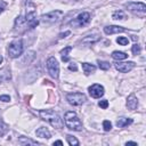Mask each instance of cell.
Returning <instances> with one entry per match:
<instances>
[{
  "mask_svg": "<svg viewBox=\"0 0 146 146\" xmlns=\"http://www.w3.org/2000/svg\"><path fill=\"white\" fill-rule=\"evenodd\" d=\"M39 115L42 120L49 122L54 128L56 129H60L63 128L64 123H63V120L62 117L59 116L58 113H56L55 111H51V110H41L39 112Z\"/></svg>",
  "mask_w": 146,
  "mask_h": 146,
  "instance_id": "obj_1",
  "label": "cell"
},
{
  "mask_svg": "<svg viewBox=\"0 0 146 146\" xmlns=\"http://www.w3.org/2000/svg\"><path fill=\"white\" fill-rule=\"evenodd\" d=\"M64 121H65V125L70 130H73V131L82 130V122L80 121V119L75 112H72V111L66 112L65 116H64Z\"/></svg>",
  "mask_w": 146,
  "mask_h": 146,
  "instance_id": "obj_2",
  "label": "cell"
},
{
  "mask_svg": "<svg viewBox=\"0 0 146 146\" xmlns=\"http://www.w3.org/2000/svg\"><path fill=\"white\" fill-rule=\"evenodd\" d=\"M23 52V41L21 39L18 40H14L9 43V47H8V54H9V57L11 58H17L22 55Z\"/></svg>",
  "mask_w": 146,
  "mask_h": 146,
  "instance_id": "obj_3",
  "label": "cell"
},
{
  "mask_svg": "<svg viewBox=\"0 0 146 146\" xmlns=\"http://www.w3.org/2000/svg\"><path fill=\"white\" fill-rule=\"evenodd\" d=\"M47 68H48V73L50 74L51 78L57 79L59 75V65L58 62L55 57H49L47 59Z\"/></svg>",
  "mask_w": 146,
  "mask_h": 146,
  "instance_id": "obj_4",
  "label": "cell"
},
{
  "mask_svg": "<svg viewBox=\"0 0 146 146\" xmlns=\"http://www.w3.org/2000/svg\"><path fill=\"white\" fill-rule=\"evenodd\" d=\"M66 99H67V102H68L71 105H73V106H80V105H82V104L87 100L84 94H81V92L67 94Z\"/></svg>",
  "mask_w": 146,
  "mask_h": 146,
  "instance_id": "obj_5",
  "label": "cell"
},
{
  "mask_svg": "<svg viewBox=\"0 0 146 146\" xmlns=\"http://www.w3.org/2000/svg\"><path fill=\"white\" fill-rule=\"evenodd\" d=\"M25 21L27 23V26L30 29H34L36 27V25L39 24V21L36 18V11L34 9V6H32L31 9H26V16H25Z\"/></svg>",
  "mask_w": 146,
  "mask_h": 146,
  "instance_id": "obj_6",
  "label": "cell"
},
{
  "mask_svg": "<svg viewBox=\"0 0 146 146\" xmlns=\"http://www.w3.org/2000/svg\"><path fill=\"white\" fill-rule=\"evenodd\" d=\"M63 15V11L62 10H54V11H50L48 14H44L41 16V21L44 22V23H49V24H52V23H56L57 21H59V18L62 17Z\"/></svg>",
  "mask_w": 146,
  "mask_h": 146,
  "instance_id": "obj_7",
  "label": "cell"
},
{
  "mask_svg": "<svg viewBox=\"0 0 146 146\" xmlns=\"http://www.w3.org/2000/svg\"><path fill=\"white\" fill-rule=\"evenodd\" d=\"M90 22V14L89 13H81L76 16L74 21L71 22L72 26H84Z\"/></svg>",
  "mask_w": 146,
  "mask_h": 146,
  "instance_id": "obj_8",
  "label": "cell"
},
{
  "mask_svg": "<svg viewBox=\"0 0 146 146\" xmlns=\"http://www.w3.org/2000/svg\"><path fill=\"white\" fill-rule=\"evenodd\" d=\"M125 7L130 10V11H132V13H135V14H137V13H140V14H145L146 13V6H145V3H143V2H128V3H125Z\"/></svg>",
  "mask_w": 146,
  "mask_h": 146,
  "instance_id": "obj_9",
  "label": "cell"
},
{
  "mask_svg": "<svg viewBox=\"0 0 146 146\" xmlns=\"http://www.w3.org/2000/svg\"><path fill=\"white\" fill-rule=\"evenodd\" d=\"M89 94L92 98H100L104 95V87L98 84V83H94L92 86L89 87Z\"/></svg>",
  "mask_w": 146,
  "mask_h": 146,
  "instance_id": "obj_10",
  "label": "cell"
},
{
  "mask_svg": "<svg viewBox=\"0 0 146 146\" xmlns=\"http://www.w3.org/2000/svg\"><path fill=\"white\" fill-rule=\"evenodd\" d=\"M115 68L119 71V72H122V73H128L130 72L133 67H135V63L133 62H116L115 63Z\"/></svg>",
  "mask_w": 146,
  "mask_h": 146,
  "instance_id": "obj_11",
  "label": "cell"
},
{
  "mask_svg": "<svg viewBox=\"0 0 146 146\" xmlns=\"http://www.w3.org/2000/svg\"><path fill=\"white\" fill-rule=\"evenodd\" d=\"M27 29V23L23 16H18L15 21V30L18 32H24Z\"/></svg>",
  "mask_w": 146,
  "mask_h": 146,
  "instance_id": "obj_12",
  "label": "cell"
},
{
  "mask_svg": "<svg viewBox=\"0 0 146 146\" xmlns=\"http://www.w3.org/2000/svg\"><path fill=\"white\" fill-rule=\"evenodd\" d=\"M125 30L121 26H116V25H110V26H105L104 27V32L106 34H115V33H121L124 32Z\"/></svg>",
  "mask_w": 146,
  "mask_h": 146,
  "instance_id": "obj_13",
  "label": "cell"
},
{
  "mask_svg": "<svg viewBox=\"0 0 146 146\" xmlns=\"http://www.w3.org/2000/svg\"><path fill=\"white\" fill-rule=\"evenodd\" d=\"M137 106H138V100H137L136 96H135L133 94H131V95L128 97V99H127V107H128L129 110L133 111V110L137 108Z\"/></svg>",
  "mask_w": 146,
  "mask_h": 146,
  "instance_id": "obj_14",
  "label": "cell"
},
{
  "mask_svg": "<svg viewBox=\"0 0 146 146\" xmlns=\"http://www.w3.org/2000/svg\"><path fill=\"white\" fill-rule=\"evenodd\" d=\"M98 40H99V36H98V35H88V36H86L84 39H82L81 43H83V44H86V46H90V44L97 42Z\"/></svg>",
  "mask_w": 146,
  "mask_h": 146,
  "instance_id": "obj_15",
  "label": "cell"
},
{
  "mask_svg": "<svg viewBox=\"0 0 146 146\" xmlns=\"http://www.w3.org/2000/svg\"><path fill=\"white\" fill-rule=\"evenodd\" d=\"M35 133H36V136L40 137V138H46V139H49V138H50V132H49V130H48L47 128H44V127L39 128Z\"/></svg>",
  "mask_w": 146,
  "mask_h": 146,
  "instance_id": "obj_16",
  "label": "cell"
},
{
  "mask_svg": "<svg viewBox=\"0 0 146 146\" xmlns=\"http://www.w3.org/2000/svg\"><path fill=\"white\" fill-rule=\"evenodd\" d=\"M131 123H132V119L130 117H119V120L116 121V125L119 128H124Z\"/></svg>",
  "mask_w": 146,
  "mask_h": 146,
  "instance_id": "obj_17",
  "label": "cell"
},
{
  "mask_svg": "<svg viewBox=\"0 0 146 146\" xmlns=\"http://www.w3.org/2000/svg\"><path fill=\"white\" fill-rule=\"evenodd\" d=\"M82 70L86 75H89L90 73H94L96 71V66L89 63H82Z\"/></svg>",
  "mask_w": 146,
  "mask_h": 146,
  "instance_id": "obj_18",
  "label": "cell"
},
{
  "mask_svg": "<svg viewBox=\"0 0 146 146\" xmlns=\"http://www.w3.org/2000/svg\"><path fill=\"white\" fill-rule=\"evenodd\" d=\"M18 143L22 144V145H39V143L36 140H32L27 137H24V136H21L18 138Z\"/></svg>",
  "mask_w": 146,
  "mask_h": 146,
  "instance_id": "obj_19",
  "label": "cell"
},
{
  "mask_svg": "<svg viewBox=\"0 0 146 146\" xmlns=\"http://www.w3.org/2000/svg\"><path fill=\"white\" fill-rule=\"evenodd\" d=\"M72 50V47L71 46H67V47H65L64 49H62L60 50V55H62V60L64 62V63H66V62H68L70 60V57H68V52Z\"/></svg>",
  "mask_w": 146,
  "mask_h": 146,
  "instance_id": "obj_20",
  "label": "cell"
},
{
  "mask_svg": "<svg viewBox=\"0 0 146 146\" xmlns=\"http://www.w3.org/2000/svg\"><path fill=\"white\" fill-rule=\"evenodd\" d=\"M112 57L115 59V60H122V59H125L128 57V55L123 51H113L112 52Z\"/></svg>",
  "mask_w": 146,
  "mask_h": 146,
  "instance_id": "obj_21",
  "label": "cell"
},
{
  "mask_svg": "<svg viewBox=\"0 0 146 146\" xmlns=\"http://www.w3.org/2000/svg\"><path fill=\"white\" fill-rule=\"evenodd\" d=\"M112 18L113 19H124L125 18V15H124V13L122 10H116V11L113 13Z\"/></svg>",
  "mask_w": 146,
  "mask_h": 146,
  "instance_id": "obj_22",
  "label": "cell"
},
{
  "mask_svg": "<svg viewBox=\"0 0 146 146\" xmlns=\"http://www.w3.org/2000/svg\"><path fill=\"white\" fill-rule=\"evenodd\" d=\"M66 139H67V143H68L71 146H78V145L80 144L79 140H78L75 137L71 136V135H67V136H66Z\"/></svg>",
  "mask_w": 146,
  "mask_h": 146,
  "instance_id": "obj_23",
  "label": "cell"
},
{
  "mask_svg": "<svg viewBox=\"0 0 146 146\" xmlns=\"http://www.w3.org/2000/svg\"><path fill=\"white\" fill-rule=\"evenodd\" d=\"M98 66H99V68H100V70H104V71H106V70H108V68L111 67V64H110L108 62L98 60Z\"/></svg>",
  "mask_w": 146,
  "mask_h": 146,
  "instance_id": "obj_24",
  "label": "cell"
},
{
  "mask_svg": "<svg viewBox=\"0 0 146 146\" xmlns=\"http://www.w3.org/2000/svg\"><path fill=\"white\" fill-rule=\"evenodd\" d=\"M116 42H117L119 44H121V46H125V44H128L129 40H128L127 38H124V36H119V38L116 39Z\"/></svg>",
  "mask_w": 146,
  "mask_h": 146,
  "instance_id": "obj_25",
  "label": "cell"
},
{
  "mask_svg": "<svg viewBox=\"0 0 146 146\" xmlns=\"http://www.w3.org/2000/svg\"><path fill=\"white\" fill-rule=\"evenodd\" d=\"M132 54L133 55H139L140 54V51H141V48H140V46L138 44V43H135L133 46H132Z\"/></svg>",
  "mask_w": 146,
  "mask_h": 146,
  "instance_id": "obj_26",
  "label": "cell"
},
{
  "mask_svg": "<svg viewBox=\"0 0 146 146\" xmlns=\"http://www.w3.org/2000/svg\"><path fill=\"white\" fill-rule=\"evenodd\" d=\"M103 128H104L105 131H111V129H112V123H111L108 120H105V121L103 122Z\"/></svg>",
  "mask_w": 146,
  "mask_h": 146,
  "instance_id": "obj_27",
  "label": "cell"
},
{
  "mask_svg": "<svg viewBox=\"0 0 146 146\" xmlns=\"http://www.w3.org/2000/svg\"><path fill=\"white\" fill-rule=\"evenodd\" d=\"M8 79H10V73L9 72H7V73L0 72V82H2L5 80H8Z\"/></svg>",
  "mask_w": 146,
  "mask_h": 146,
  "instance_id": "obj_28",
  "label": "cell"
},
{
  "mask_svg": "<svg viewBox=\"0 0 146 146\" xmlns=\"http://www.w3.org/2000/svg\"><path fill=\"white\" fill-rule=\"evenodd\" d=\"M7 132V127L2 122H0V137H3L5 133Z\"/></svg>",
  "mask_w": 146,
  "mask_h": 146,
  "instance_id": "obj_29",
  "label": "cell"
},
{
  "mask_svg": "<svg viewBox=\"0 0 146 146\" xmlns=\"http://www.w3.org/2000/svg\"><path fill=\"white\" fill-rule=\"evenodd\" d=\"M98 105H99V107H102V108H107L108 107V102L106 100V99H103V100H100L99 103H98Z\"/></svg>",
  "mask_w": 146,
  "mask_h": 146,
  "instance_id": "obj_30",
  "label": "cell"
},
{
  "mask_svg": "<svg viewBox=\"0 0 146 146\" xmlns=\"http://www.w3.org/2000/svg\"><path fill=\"white\" fill-rule=\"evenodd\" d=\"M68 70H70V71H73V72H76V71H78L76 64H75V63H71V64L68 65Z\"/></svg>",
  "mask_w": 146,
  "mask_h": 146,
  "instance_id": "obj_31",
  "label": "cell"
},
{
  "mask_svg": "<svg viewBox=\"0 0 146 146\" xmlns=\"http://www.w3.org/2000/svg\"><path fill=\"white\" fill-rule=\"evenodd\" d=\"M0 100H1V102L7 103V102H9V100H10V97H9L8 95H1V96H0Z\"/></svg>",
  "mask_w": 146,
  "mask_h": 146,
  "instance_id": "obj_32",
  "label": "cell"
},
{
  "mask_svg": "<svg viewBox=\"0 0 146 146\" xmlns=\"http://www.w3.org/2000/svg\"><path fill=\"white\" fill-rule=\"evenodd\" d=\"M71 34V32L70 31H66V32H64V33H60L59 34V39H63V38H66L67 35H70Z\"/></svg>",
  "mask_w": 146,
  "mask_h": 146,
  "instance_id": "obj_33",
  "label": "cell"
},
{
  "mask_svg": "<svg viewBox=\"0 0 146 146\" xmlns=\"http://www.w3.org/2000/svg\"><path fill=\"white\" fill-rule=\"evenodd\" d=\"M52 145H63V141L62 140H56L52 143Z\"/></svg>",
  "mask_w": 146,
  "mask_h": 146,
  "instance_id": "obj_34",
  "label": "cell"
},
{
  "mask_svg": "<svg viewBox=\"0 0 146 146\" xmlns=\"http://www.w3.org/2000/svg\"><path fill=\"white\" fill-rule=\"evenodd\" d=\"M125 145H127V146H128V145H136V146H137V143H136V141H127Z\"/></svg>",
  "mask_w": 146,
  "mask_h": 146,
  "instance_id": "obj_35",
  "label": "cell"
},
{
  "mask_svg": "<svg viewBox=\"0 0 146 146\" xmlns=\"http://www.w3.org/2000/svg\"><path fill=\"white\" fill-rule=\"evenodd\" d=\"M3 11V5H0V14Z\"/></svg>",
  "mask_w": 146,
  "mask_h": 146,
  "instance_id": "obj_36",
  "label": "cell"
},
{
  "mask_svg": "<svg viewBox=\"0 0 146 146\" xmlns=\"http://www.w3.org/2000/svg\"><path fill=\"white\" fill-rule=\"evenodd\" d=\"M2 60H3V58H2V56H1V55H0V64H1V63H2Z\"/></svg>",
  "mask_w": 146,
  "mask_h": 146,
  "instance_id": "obj_37",
  "label": "cell"
}]
</instances>
